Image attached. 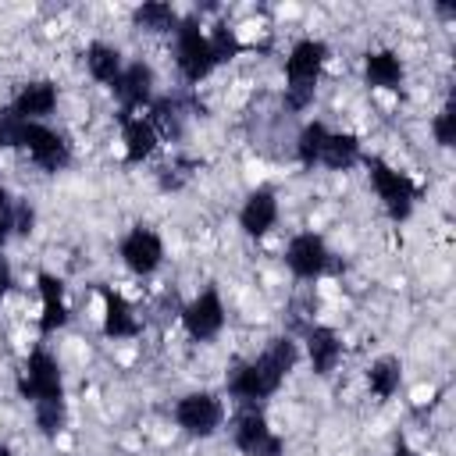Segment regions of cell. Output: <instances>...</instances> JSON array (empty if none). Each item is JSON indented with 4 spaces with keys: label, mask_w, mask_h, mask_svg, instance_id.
Instances as JSON below:
<instances>
[{
    "label": "cell",
    "mask_w": 456,
    "mask_h": 456,
    "mask_svg": "<svg viewBox=\"0 0 456 456\" xmlns=\"http://www.w3.org/2000/svg\"><path fill=\"white\" fill-rule=\"evenodd\" d=\"M121 68H125V61H121V50H118V46L100 43V39L86 46V71H89L96 82L114 86L118 75H121Z\"/></svg>",
    "instance_id": "21"
},
{
    "label": "cell",
    "mask_w": 456,
    "mask_h": 456,
    "mask_svg": "<svg viewBox=\"0 0 456 456\" xmlns=\"http://www.w3.org/2000/svg\"><path fill=\"white\" fill-rule=\"evenodd\" d=\"M175 64H178L182 78L192 82V86L203 82L221 64L217 53H214V46H210L207 28L196 18H182L178 28H175Z\"/></svg>",
    "instance_id": "3"
},
{
    "label": "cell",
    "mask_w": 456,
    "mask_h": 456,
    "mask_svg": "<svg viewBox=\"0 0 456 456\" xmlns=\"http://www.w3.org/2000/svg\"><path fill=\"white\" fill-rule=\"evenodd\" d=\"M32 413H36V428H39L46 438H53V435H61V428H64V420H68V403H64V399L36 403Z\"/></svg>",
    "instance_id": "25"
},
{
    "label": "cell",
    "mask_w": 456,
    "mask_h": 456,
    "mask_svg": "<svg viewBox=\"0 0 456 456\" xmlns=\"http://www.w3.org/2000/svg\"><path fill=\"white\" fill-rule=\"evenodd\" d=\"M25 125L28 121H21L11 107H4L0 110V146L4 150H18L21 146V135H25Z\"/></svg>",
    "instance_id": "26"
},
{
    "label": "cell",
    "mask_w": 456,
    "mask_h": 456,
    "mask_svg": "<svg viewBox=\"0 0 456 456\" xmlns=\"http://www.w3.org/2000/svg\"><path fill=\"white\" fill-rule=\"evenodd\" d=\"M11 285H14V271H11V264H7V256L0 253V299L11 292Z\"/></svg>",
    "instance_id": "30"
},
{
    "label": "cell",
    "mask_w": 456,
    "mask_h": 456,
    "mask_svg": "<svg viewBox=\"0 0 456 456\" xmlns=\"http://www.w3.org/2000/svg\"><path fill=\"white\" fill-rule=\"evenodd\" d=\"M14 207H18V200L7 189H0V253H4L7 239L14 235Z\"/></svg>",
    "instance_id": "29"
},
{
    "label": "cell",
    "mask_w": 456,
    "mask_h": 456,
    "mask_svg": "<svg viewBox=\"0 0 456 456\" xmlns=\"http://www.w3.org/2000/svg\"><path fill=\"white\" fill-rule=\"evenodd\" d=\"M285 264H289V271H292L296 278L317 281V278L331 267V249H328V242H324L317 232H299V235H292L289 246H285Z\"/></svg>",
    "instance_id": "10"
},
{
    "label": "cell",
    "mask_w": 456,
    "mask_h": 456,
    "mask_svg": "<svg viewBox=\"0 0 456 456\" xmlns=\"http://www.w3.org/2000/svg\"><path fill=\"white\" fill-rule=\"evenodd\" d=\"M142 331L132 303L114 292V289H103V335L107 338H135Z\"/></svg>",
    "instance_id": "18"
},
{
    "label": "cell",
    "mask_w": 456,
    "mask_h": 456,
    "mask_svg": "<svg viewBox=\"0 0 456 456\" xmlns=\"http://www.w3.org/2000/svg\"><path fill=\"white\" fill-rule=\"evenodd\" d=\"M36 285H39V303H43V310H39V331L43 335H53V331H61L71 321V306L64 299V281L57 274H50V271H39Z\"/></svg>",
    "instance_id": "14"
},
{
    "label": "cell",
    "mask_w": 456,
    "mask_h": 456,
    "mask_svg": "<svg viewBox=\"0 0 456 456\" xmlns=\"http://www.w3.org/2000/svg\"><path fill=\"white\" fill-rule=\"evenodd\" d=\"M363 160V150H360V139L349 135V132H328L324 139V150H321V167L328 171H349Z\"/></svg>",
    "instance_id": "20"
},
{
    "label": "cell",
    "mask_w": 456,
    "mask_h": 456,
    "mask_svg": "<svg viewBox=\"0 0 456 456\" xmlns=\"http://www.w3.org/2000/svg\"><path fill=\"white\" fill-rule=\"evenodd\" d=\"M452 121H456V114H452V107H449V103H445V107L435 114V121H431V135H435V142H438L442 150H449V146H452V139H456Z\"/></svg>",
    "instance_id": "28"
},
{
    "label": "cell",
    "mask_w": 456,
    "mask_h": 456,
    "mask_svg": "<svg viewBox=\"0 0 456 456\" xmlns=\"http://www.w3.org/2000/svg\"><path fill=\"white\" fill-rule=\"evenodd\" d=\"M210 46H214V53H217V61H232L239 50H242V43L235 39V32L228 28V25H214L210 32Z\"/></svg>",
    "instance_id": "27"
},
{
    "label": "cell",
    "mask_w": 456,
    "mask_h": 456,
    "mask_svg": "<svg viewBox=\"0 0 456 456\" xmlns=\"http://www.w3.org/2000/svg\"><path fill=\"white\" fill-rule=\"evenodd\" d=\"M21 146L28 150L32 164L43 167L46 175H57V171H64V167L71 164V146H68V139H64L61 132H53L50 125H43V121H28V125H25Z\"/></svg>",
    "instance_id": "8"
},
{
    "label": "cell",
    "mask_w": 456,
    "mask_h": 456,
    "mask_svg": "<svg viewBox=\"0 0 456 456\" xmlns=\"http://www.w3.org/2000/svg\"><path fill=\"white\" fill-rule=\"evenodd\" d=\"M363 164H367L370 185H374V192H378L385 214H388L392 221H406V217L413 214V207H417V185H413V178H410L406 171L385 164L381 157H367Z\"/></svg>",
    "instance_id": "4"
},
{
    "label": "cell",
    "mask_w": 456,
    "mask_h": 456,
    "mask_svg": "<svg viewBox=\"0 0 456 456\" xmlns=\"http://www.w3.org/2000/svg\"><path fill=\"white\" fill-rule=\"evenodd\" d=\"M182 328H185L189 338H196V342H210V338L221 335V328H224V303H221L217 289H203V292H196V296L185 303V310H182Z\"/></svg>",
    "instance_id": "11"
},
{
    "label": "cell",
    "mask_w": 456,
    "mask_h": 456,
    "mask_svg": "<svg viewBox=\"0 0 456 456\" xmlns=\"http://www.w3.org/2000/svg\"><path fill=\"white\" fill-rule=\"evenodd\" d=\"M110 93L118 96L121 114H135V110L150 107L153 103V68L142 64V61L125 64L121 75H118V82L110 86Z\"/></svg>",
    "instance_id": "12"
},
{
    "label": "cell",
    "mask_w": 456,
    "mask_h": 456,
    "mask_svg": "<svg viewBox=\"0 0 456 456\" xmlns=\"http://www.w3.org/2000/svg\"><path fill=\"white\" fill-rule=\"evenodd\" d=\"M18 392L36 406V403H50V399H64V378H61V363L50 349L36 346L18 374Z\"/></svg>",
    "instance_id": "5"
},
{
    "label": "cell",
    "mask_w": 456,
    "mask_h": 456,
    "mask_svg": "<svg viewBox=\"0 0 456 456\" xmlns=\"http://www.w3.org/2000/svg\"><path fill=\"white\" fill-rule=\"evenodd\" d=\"M118 256L121 264L132 271V274H153L160 264H164V239L150 228V224H135L125 232L121 246H118Z\"/></svg>",
    "instance_id": "9"
},
{
    "label": "cell",
    "mask_w": 456,
    "mask_h": 456,
    "mask_svg": "<svg viewBox=\"0 0 456 456\" xmlns=\"http://www.w3.org/2000/svg\"><path fill=\"white\" fill-rule=\"evenodd\" d=\"M274 224H278V196H274V189L260 185V189H253V192L242 200V207H239V228H242L249 239H260V235H267Z\"/></svg>",
    "instance_id": "13"
},
{
    "label": "cell",
    "mask_w": 456,
    "mask_h": 456,
    "mask_svg": "<svg viewBox=\"0 0 456 456\" xmlns=\"http://www.w3.org/2000/svg\"><path fill=\"white\" fill-rule=\"evenodd\" d=\"M0 456H18L14 449H7V445H0Z\"/></svg>",
    "instance_id": "32"
},
{
    "label": "cell",
    "mask_w": 456,
    "mask_h": 456,
    "mask_svg": "<svg viewBox=\"0 0 456 456\" xmlns=\"http://www.w3.org/2000/svg\"><path fill=\"white\" fill-rule=\"evenodd\" d=\"M224 420V406L214 392H189L175 403V424L192 438H210Z\"/></svg>",
    "instance_id": "6"
},
{
    "label": "cell",
    "mask_w": 456,
    "mask_h": 456,
    "mask_svg": "<svg viewBox=\"0 0 456 456\" xmlns=\"http://www.w3.org/2000/svg\"><path fill=\"white\" fill-rule=\"evenodd\" d=\"M328 132H331V128L321 125V121L303 125V132H299V139H296V157H299L303 167H317V164H321V150H324Z\"/></svg>",
    "instance_id": "24"
},
{
    "label": "cell",
    "mask_w": 456,
    "mask_h": 456,
    "mask_svg": "<svg viewBox=\"0 0 456 456\" xmlns=\"http://www.w3.org/2000/svg\"><path fill=\"white\" fill-rule=\"evenodd\" d=\"M303 342H306V360H310L314 374H331L338 367V360H342V338L331 328L310 324Z\"/></svg>",
    "instance_id": "17"
},
{
    "label": "cell",
    "mask_w": 456,
    "mask_h": 456,
    "mask_svg": "<svg viewBox=\"0 0 456 456\" xmlns=\"http://www.w3.org/2000/svg\"><path fill=\"white\" fill-rule=\"evenodd\" d=\"M392 456H420V452H417V449H413V445H406V442H403V438H399V442H395V445H392Z\"/></svg>",
    "instance_id": "31"
},
{
    "label": "cell",
    "mask_w": 456,
    "mask_h": 456,
    "mask_svg": "<svg viewBox=\"0 0 456 456\" xmlns=\"http://www.w3.org/2000/svg\"><path fill=\"white\" fill-rule=\"evenodd\" d=\"M57 107V86L50 78H32L18 89V96L11 100V110L21 121H43L46 114H53Z\"/></svg>",
    "instance_id": "15"
},
{
    "label": "cell",
    "mask_w": 456,
    "mask_h": 456,
    "mask_svg": "<svg viewBox=\"0 0 456 456\" xmlns=\"http://www.w3.org/2000/svg\"><path fill=\"white\" fill-rule=\"evenodd\" d=\"M403 78H406V68H403L395 50H370L363 57V82L370 89H388L392 93V89L403 86Z\"/></svg>",
    "instance_id": "19"
},
{
    "label": "cell",
    "mask_w": 456,
    "mask_h": 456,
    "mask_svg": "<svg viewBox=\"0 0 456 456\" xmlns=\"http://www.w3.org/2000/svg\"><path fill=\"white\" fill-rule=\"evenodd\" d=\"M121 142H125V160L128 164H142L146 157H153L160 135L150 125V118L139 114H121Z\"/></svg>",
    "instance_id": "16"
},
{
    "label": "cell",
    "mask_w": 456,
    "mask_h": 456,
    "mask_svg": "<svg viewBox=\"0 0 456 456\" xmlns=\"http://www.w3.org/2000/svg\"><path fill=\"white\" fill-rule=\"evenodd\" d=\"M232 442L242 456H281L285 452V442L274 435V428L267 424V417L256 406H249L235 417Z\"/></svg>",
    "instance_id": "7"
},
{
    "label": "cell",
    "mask_w": 456,
    "mask_h": 456,
    "mask_svg": "<svg viewBox=\"0 0 456 456\" xmlns=\"http://www.w3.org/2000/svg\"><path fill=\"white\" fill-rule=\"evenodd\" d=\"M132 21L139 28H146V32H175L182 18L167 0H146V4H139L132 11Z\"/></svg>",
    "instance_id": "23"
},
{
    "label": "cell",
    "mask_w": 456,
    "mask_h": 456,
    "mask_svg": "<svg viewBox=\"0 0 456 456\" xmlns=\"http://www.w3.org/2000/svg\"><path fill=\"white\" fill-rule=\"evenodd\" d=\"M403 385V363L399 356H378L370 367H367V388L378 395V399H392Z\"/></svg>",
    "instance_id": "22"
},
{
    "label": "cell",
    "mask_w": 456,
    "mask_h": 456,
    "mask_svg": "<svg viewBox=\"0 0 456 456\" xmlns=\"http://www.w3.org/2000/svg\"><path fill=\"white\" fill-rule=\"evenodd\" d=\"M296 363H299V346L289 335H278L264 353H256L253 360H242L228 374V395L242 406H256L281 388V381L292 374Z\"/></svg>",
    "instance_id": "1"
},
{
    "label": "cell",
    "mask_w": 456,
    "mask_h": 456,
    "mask_svg": "<svg viewBox=\"0 0 456 456\" xmlns=\"http://www.w3.org/2000/svg\"><path fill=\"white\" fill-rule=\"evenodd\" d=\"M328 61V43L324 39H296L289 57H285V107L289 110H303L314 103L321 71Z\"/></svg>",
    "instance_id": "2"
}]
</instances>
